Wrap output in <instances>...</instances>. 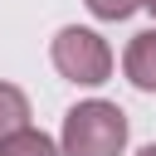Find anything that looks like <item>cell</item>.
Returning <instances> with one entry per match:
<instances>
[{
  "label": "cell",
  "mask_w": 156,
  "mask_h": 156,
  "mask_svg": "<svg viewBox=\"0 0 156 156\" xmlns=\"http://www.w3.org/2000/svg\"><path fill=\"white\" fill-rule=\"evenodd\" d=\"M29 132V98L15 83H0V141Z\"/></svg>",
  "instance_id": "4"
},
{
  "label": "cell",
  "mask_w": 156,
  "mask_h": 156,
  "mask_svg": "<svg viewBox=\"0 0 156 156\" xmlns=\"http://www.w3.org/2000/svg\"><path fill=\"white\" fill-rule=\"evenodd\" d=\"M136 156H156V141H151V146H141V151H136Z\"/></svg>",
  "instance_id": "7"
},
{
  "label": "cell",
  "mask_w": 156,
  "mask_h": 156,
  "mask_svg": "<svg viewBox=\"0 0 156 156\" xmlns=\"http://www.w3.org/2000/svg\"><path fill=\"white\" fill-rule=\"evenodd\" d=\"M0 156H58V146L44 136V132H20V136H10V141H0Z\"/></svg>",
  "instance_id": "5"
},
{
  "label": "cell",
  "mask_w": 156,
  "mask_h": 156,
  "mask_svg": "<svg viewBox=\"0 0 156 156\" xmlns=\"http://www.w3.org/2000/svg\"><path fill=\"white\" fill-rule=\"evenodd\" d=\"M146 10H151V15H156V0H146Z\"/></svg>",
  "instance_id": "8"
},
{
  "label": "cell",
  "mask_w": 156,
  "mask_h": 156,
  "mask_svg": "<svg viewBox=\"0 0 156 156\" xmlns=\"http://www.w3.org/2000/svg\"><path fill=\"white\" fill-rule=\"evenodd\" d=\"M83 5H88L98 20H127V15H132L136 5H146V0H83Z\"/></svg>",
  "instance_id": "6"
},
{
  "label": "cell",
  "mask_w": 156,
  "mask_h": 156,
  "mask_svg": "<svg viewBox=\"0 0 156 156\" xmlns=\"http://www.w3.org/2000/svg\"><path fill=\"white\" fill-rule=\"evenodd\" d=\"M127 146V112L117 102H78L63 117V156H122Z\"/></svg>",
  "instance_id": "1"
},
{
  "label": "cell",
  "mask_w": 156,
  "mask_h": 156,
  "mask_svg": "<svg viewBox=\"0 0 156 156\" xmlns=\"http://www.w3.org/2000/svg\"><path fill=\"white\" fill-rule=\"evenodd\" d=\"M122 68H127V78H132L141 93H156V29L132 34V44H127V54H122Z\"/></svg>",
  "instance_id": "3"
},
{
  "label": "cell",
  "mask_w": 156,
  "mask_h": 156,
  "mask_svg": "<svg viewBox=\"0 0 156 156\" xmlns=\"http://www.w3.org/2000/svg\"><path fill=\"white\" fill-rule=\"evenodd\" d=\"M49 54H54V68H58L68 83H83V88H98V83H107V73H112V49H107V39L93 34V29H78V24L58 29Z\"/></svg>",
  "instance_id": "2"
}]
</instances>
